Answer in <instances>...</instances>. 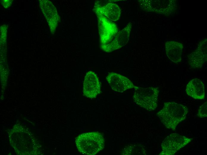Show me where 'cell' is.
<instances>
[{
  "instance_id": "1",
  "label": "cell",
  "mask_w": 207,
  "mask_h": 155,
  "mask_svg": "<svg viewBox=\"0 0 207 155\" xmlns=\"http://www.w3.org/2000/svg\"><path fill=\"white\" fill-rule=\"evenodd\" d=\"M187 107L174 102L164 103L163 108L156 113L162 123L167 128L175 131L177 125L186 118Z\"/></svg>"
},
{
  "instance_id": "2",
  "label": "cell",
  "mask_w": 207,
  "mask_h": 155,
  "mask_svg": "<svg viewBox=\"0 0 207 155\" xmlns=\"http://www.w3.org/2000/svg\"><path fill=\"white\" fill-rule=\"evenodd\" d=\"M75 143L81 154L94 155L103 149L105 141L103 135L98 132H89L79 135L76 138Z\"/></svg>"
},
{
  "instance_id": "3",
  "label": "cell",
  "mask_w": 207,
  "mask_h": 155,
  "mask_svg": "<svg viewBox=\"0 0 207 155\" xmlns=\"http://www.w3.org/2000/svg\"><path fill=\"white\" fill-rule=\"evenodd\" d=\"M134 89L133 99L137 105L148 111H154L156 108L159 92L157 88L137 86Z\"/></svg>"
},
{
  "instance_id": "4",
  "label": "cell",
  "mask_w": 207,
  "mask_h": 155,
  "mask_svg": "<svg viewBox=\"0 0 207 155\" xmlns=\"http://www.w3.org/2000/svg\"><path fill=\"white\" fill-rule=\"evenodd\" d=\"M192 139L178 133L167 136L161 144L162 151L159 155H172L190 143Z\"/></svg>"
},
{
  "instance_id": "5",
  "label": "cell",
  "mask_w": 207,
  "mask_h": 155,
  "mask_svg": "<svg viewBox=\"0 0 207 155\" xmlns=\"http://www.w3.org/2000/svg\"><path fill=\"white\" fill-rule=\"evenodd\" d=\"M140 7L144 10L168 16L175 11L176 7L175 0L139 1Z\"/></svg>"
},
{
  "instance_id": "6",
  "label": "cell",
  "mask_w": 207,
  "mask_h": 155,
  "mask_svg": "<svg viewBox=\"0 0 207 155\" xmlns=\"http://www.w3.org/2000/svg\"><path fill=\"white\" fill-rule=\"evenodd\" d=\"M98 20V26L100 45L110 42L118 32L116 25L105 16L95 12Z\"/></svg>"
},
{
  "instance_id": "7",
  "label": "cell",
  "mask_w": 207,
  "mask_h": 155,
  "mask_svg": "<svg viewBox=\"0 0 207 155\" xmlns=\"http://www.w3.org/2000/svg\"><path fill=\"white\" fill-rule=\"evenodd\" d=\"M131 27L132 24L130 22L124 28L117 32L110 42L106 44L100 45L101 48L104 52H110L126 45L129 40Z\"/></svg>"
},
{
  "instance_id": "8",
  "label": "cell",
  "mask_w": 207,
  "mask_h": 155,
  "mask_svg": "<svg viewBox=\"0 0 207 155\" xmlns=\"http://www.w3.org/2000/svg\"><path fill=\"white\" fill-rule=\"evenodd\" d=\"M40 9L49 25L51 33L54 34L60 20L57 9L52 3L48 0H39Z\"/></svg>"
},
{
  "instance_id": "9",
  "label": "cell",
  "mask_w": 207,
  "mask_h": 155,
  "mask_svg": "<svg viewBox=\"0 0 207 155\" xmlns=\"http://www.w3.org/2000/svg\"><path fill=\"white\" fill-rule=\"evenodd\" d=\"M101 92V85L95 73L92 71L87 72L85 76L83 86V93L86 97L95 98Z\"/></svg>"
},
{
  "instance_id": "10",
  "label": "cell",
  "mask_w": 207,
  "mask_h": 155,
  "mask_svg": "<svg viewBox=\"0 0 207 155\" xmlns=\"http://www.w3.org/2000/svg\"><path fill=\"white\" fill-rule=\"evenodd\" d=\"M106 79L112 89L116 92L122 93L137 87L129 79L117 73L109 72Z\"/></svg>"
},
{
  "instance_id": "11",
  "label": "cell",
  "mask_w": 207,
  "mask_h": 155,
  "mask_svg": "<svg viewBox=\"0 0 207 155\" xmlns=\"http://www.w3.org/2000/svg\"><path fill=\"white\" fill-rule=\"evenodd\" d=\"M190 66L194 69L202 67L207 61V39L200 41L197 49L188 56Z\"/></svg>"
},
{
  "instance_id": "12",
  "label": "cell",
  "mask_w": 207,
  "mask_h": 155,
  "mask_svg": "<svg viewBox=\"0 0 207 155\" xmlns=\"http://www.w3.org/2000/svg\"><path fill=\"white\" fill-rule=\"evenodd\" d=\"M95 12H97L105 16L109 20L113 21L118 20L120 16L121 10L116 4L109 3L101 6L95 3L94 9Z\"/></svg>"
},
{
  "instance_id": "13",
  "label": "cell",
  "mask_w": 207,
  "mask_h": 155,
  "mask_svg": "<svg viewBox=\"0 0 207 155\" xmlns=\"http://www.w3.org/2000/svg\"><path fill=\"white\" fill-rule=\"evenodd\" d=\"M186 92L187 95L195 99L203 100L205 97L204 84L197 78L193 79L189 82Z\"/></svg>"
},
{
  "instance_id": "14",
  "label": "cell",
  "mask_w": 207,
  "mask_h": 155,
  "mask_svg": "<svg viewBox=\"0 0 207 155\" xmlns=\"http://www.w3.org/2000/svg\"><path fill=\"white\" fill-rule=\"evenodd\" d=\"M165 46L167 55L171 61L177 63L181 61L183 49L181 43L172 41H167Z\"/></svg>"
},
{
  "instance_id": "15",
  "label": "cell",
  "mask_w": 207,
  "mask_h": 155,
  "mask_svg": "<svg viewBox=\"0 0 207 155\" xmlns=\"http://www.w3.org/2000/svg\"><path fill=\"white\" fill-rule=\"evenodd\" d=\"M197 115L200 118L207 117V102L204 103L199 107Z\"/></svg>"
},
{
  "instance_id": "16",
  "label": "cell",
  "mask_w": 207,
  "mask_h": 155,
  "mask_svg": "<svg viewBox=\"0 0 207 155\" xmlns=\"http://www.w3.org/2000/svg\"><path fill=\"white\" fill-rule=\"evenodd\" d=\"M13 0H1V3L3 6L5 8L9 7L12 5Z\"/></svg>"
}]
</instances>
